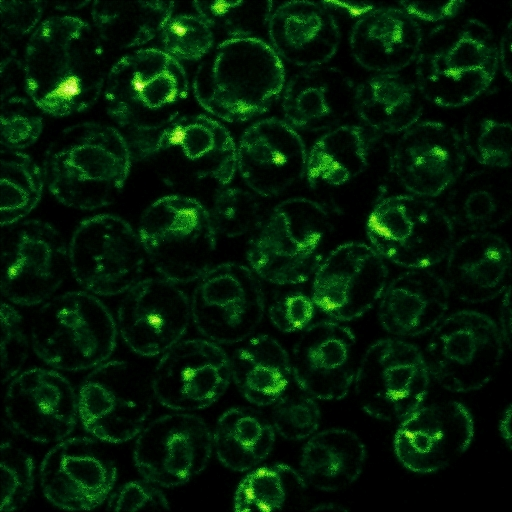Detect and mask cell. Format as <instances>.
<instances>
[{"label":"cell","instance_id":"d4e9b609","mask_svg":"<svg viewBox=\"0 0 512 512\" xmlns=\"http://www.w3.org/2000/svg\"><path fill=\"white\" fill-rule=\"evenodd\" d=\"M306 162L300 135L286 121L274 117L249 126L237 147V169L242 179L263 197H275L300 180Z\"/></svg>","mask_w":512,"mask_h":512},{"label":"cell","instance_id":"7402d4cb","mask_svg":"<svg viewBox=\"0 0 512 512\" xmlns=\"http://www.w3.org/2000/svg\"><path fill=\"white\" fill-rule=\"evenodd\" d=\"M4 411L15 433L39 443L60 442L76 426L77 393L61 373L33 367L10 381Z\"/></svg>","mask_w":512,"mask_h":512},{"label":"cell","instance_id":"44dd1931","mask_svg":"<svg viewBox=\"0 0 512 512\" xmlns=\"http://www.w3.org/2000/svg\"><path fill=\"white\" fill-rule=\"evenodd\" d=\"M388 279L384 258L371 246L348 242L331 251L313 277L315 306L335 321L356 319L380 299Z\"/></svg>","mask_w":512,"mask_h":512},{"label":"cell","instance_id":"11a10c76","mask_svg":"<svg viewBox=\"0 0 512 512\" xmlns=\"http://www.w3.org/2000/svg\"><path fill=\"white\" fill-rule=\"evenodd\" d=\"M498 58L502 65L503 73L510 81L511 79V21L507 25V29L501 38L500 47L498 48Z\"/></svg>","mask_w":512,"mask_h":512},{"label":"cell","instance_id":"836d02e7","mask_svg":"<svg viewBox=\"0 0 512 512\" xmlns=\"http://www.w3.org/2000/svg\"><path fill=\"white\" fill-rule=\"evenodd\" d=\"M418 92L396 73H377L356 87L355 111L379 136L404 132L422 115Z\"/></svg>","mask_w":512,"mask_h":512},{"label":"cell","instance_id":"e575fe53","mask_svg":"<svg viewBox=\"0 0 512 512\" xmlns=\"http://www.w3.org/2000/svg\"><path fill=\"white\" fill-rule=\"evenodd\" d=\"M378 136L356 125L329 130L307 153L305 175L309 185L340 186L360 175L368 165V151Z\"/></svg>","mask_w":512,"mask_h":512},{"label":"cell","instance_id":"f907efd6","mask_svg":"<svg viewBox=\"0 0 512 512\" xmlns=\"http://www.w3.org/2000/svg\"><path fill=\"white\" fill-rule=\"evenodd\" d=\"M109 511L168 510L169 501L158 485L143 478L132 480L113 493L107 499Z\"/></svg>","mask_w":512,"mask_h":512},{"label":"cell","instance_id":"83f0119b","mask_svg":"<svg viewBox=\"0 0 512 512\" xmlns=\"http://www.w3.org/2000/svg\"><path fill=\"white\" fill-rule=\"evenodd\" d=\"M267 32L279 57L305 68L328 62L340 43L336 19L326 6L312 1L281 4L271 13Z\"/></svg>","mask_w":512,"mask_h":512},{"label":"cell","instance_id":"ffe728a7","mask_svg":"<svg viewBox=\"0 0 512 512\" xmlns=\"http://www.w3.org/2000/svg\"><path fill=\"white\" fill-rule=\"evenodd\" d=\"M191 320L186 293L161 277L140 280L126 292L118 306L116 324L134 353L154 357L182 340Z\"/></svg>","mask_w":512,"mask_h":512},{"label":"cell","instance_id":"f546056e","mask_svg":"<svg viewBox=\"0 0 512 512\" xmlns=\"http://www.w3.org/2000/svg\"><path fill=\"white\" fill-rule=\"evenodd\" d=\"M422 41L418 22L396 7H379L364 14L352 27L349 38L357 63L377 73H395L411 64Z\"/></svg>","mask_w":512,"mask_h":512},{"label":"cell","instance_id":"7bdbcfd3","mask_svg":"<svg viewBox=\"0 0 512 512\" xmlns=\"http://www.w3.org/2000/svg\"><path fill=\"white\" fill-rule=\"evenodd\" d=\"M210 216L216 232L229 238L243 236L261 226L259 202L241 188L219 190Z\"/></svg>","mask_w":512,"mask_h":512},{"label":"cell","instance_id":"d6986e66","mask_svg":"<svg viewBox=\"0 0 512 512\" xmlns=\"http://www.w3.org/2000/svg\"><path fill=\"white\" fill-rule=\"evenodd\" d=\"M45 498L65 510H92L112 493L117 477L114 460L94 437H71L57 442L40 465Z\"/></svg>","mask_w":512,"mask_h":512},{"label":"cell","instance_id":"ee69618b","mask_svg":"<svg viewBox=\"0 0 512 512\" xmlns=\"http://www.w3.org/2000/svg\"><path fill=\"white\" fill-rule=\"evenodd\" d=\"M159 38L164 51L179 60L197 61L204 58L214 45L211 27L198 15L171 16Z\"/></svg>","mask_w":512,"mask_h":512},{"label":"cell","instance_id":"4dcf8cb0","mask_svg":"<svg viewBox=\"0 0 512 512\" xmlns=\"http://www.w3.org/2000/svg\"><path fill=\"white\" fill-rule=\"evenodd\" d=\"M450 291L445 280L433 271L412 269L385 287L378 310L379 321L388 333L414 337L435 328L449 306Z\"/></svg>","mask_w":512,"mask_h":512},{"label":"cell","instance_id":"277c9868","mask_svg":"<svg viewBox=\"0 0 512 512\" xmlns=\"http://www.w3.org/2000/svg\"><path fill=\"white\" fill-rule=\"evenodd\" d=\"M498 66V47L486 24L476 19L442 24L422 41L417 89L435 105L461 107L489 88Z\"/></svg>","mask_w":512,"mask_h":512},{"label":"cell","instance_id":"c3c4849f","mask_svg":"<svg viewBox=\"0 0 512 512\" xmlns=\"http://www.w3.org/2000/svg\"><path fill=\"white\" fill-rule=\"evenodd\" d=\"M0 322L2 383L5 384L21 372L29 345L22 316L10 303H1Z\"/></svg>","mask_w":512,"mask_h":512},{"label":"cell","instance_id":"60d3db41","mask_svg":"<svg viewBox=\"0 0 512 512\" xmlns=\"http://www.w3.org/2000/svg\"><path fill=\"white\" fill-rule=\"evenodd\" d=\"M192 5L210 27L231 38L256 37L267 29L271 1H193Z\"/></svg>","mask_w":512,"mask_h":512},{"label":"cell","instance_id":"5bb4252c","mask_svg":"<svg viewBox=\"0 0 512 512\" xmlns=\"http://www.w3.org/2000/svg\"><path fill=\"white\" fill-rule=\"evenodd\" d=\"M1 293L20 306L45 303L62 284L68 247L49 223L29 219L3 227Z\"/></svg>","mask_w":512,"mask_h":512},{"label":"cell","instance_id":"d590c367","mask_svg":"<svg viewBox=\"0 0 512 512\" xmlns=\"http://www.w3.org/2000/svg\"><path fill=\"white\" fill-rule=\"evenodd\" d=\"M275 430L264 415L251 407H233L217 420L213 449L222 465L237 472L249 471L273 449Z\"/></svg>","mask_w":512,"mask_h":512},{"label":"cell","instance_id":"b9f144b4","mask_svg":"<svg viewBox=\"0 0 512 512\" xmlns=\"http://www.w3.org/2000/svg\"><path fill=\"white\" fill-rule=\"evenodd\" d=\"M511 124L486 114H470L464 123L465 151L480 164L504 169L511 164Z\"/></svg>","mask_w":512,"mask_h":512},{"label":"cell","instance_id":"ba28073f","mask_svg":"<svg viewBox=\"0 0 512 512\" xmlns=\"http://www.w3.org/2000/svg\"><path fill=\"white\" fill-rule=\"evenodd\" d=\"M216 233L198 200L176 194L150 204L138 226L146 257L162 278L176 284L197 281L212 267Z\"/></svg>","mask_w":512,"mask_h":512},{"label":"cell","instance_id":"1f68e13d","mask_svg":"<svg viewBox=\"0 0 512 512\" xmlns=\"http://www.w3.org/2000/svg\"><path fill=\"white\" fill-rule=\"evenodd\" d=\"M232 381L243 397L256 406L275 403L293 377L291 359L269 335H257L230 356Z\"/></svg>","mask_w":512,"mask_h":512},{"label":"cell","instance_id":"816d5d0a","mask_svg":"<svg viewBox=\"0 0 512 512\" xmlns=\"http://www.w3.org/2000/svg\"><path fill=\"white\" fill-rule=\"evenodd\" d=\"M46 2L0 1L2 39L20 38L29 33L39 22Z\"/></svg>","mask_w":512,"mask_h":512},{"label":"cell","instance_id":"6f0895ef","mask_svg":"<svg viewBox=\"0 0 512 512\" xmlns=\"http://www.w3.org/2000/svg\"><path fill=\"white\" fill-rule=\"evenodd\" d=\"M499 433L504 442L506 443L507 447L511 449V405L507 406L502 415V418L499 422Z\"/></svg>","mask_w":512,"mask_h":512},{"label":"cell","instance_id":"f5cc1de1","mask_svg":"<svg viewBox=\"0 0 512 512\" xmlns=\"http://www.w3.org/2000/svg\"><path fill=\"white\" fill-rule=\"evenodd\" d=\"M402 9L415 20L439 22L456 17L465 7V1L418 2L400 1Z\"/></svg>","mask_w":512,"mask_h":512},{"label":"cell","instance_id":"2e32d148","mask_svg":"<svg viewBox=\"0 0 512 512\" xmlns=\"http://www.w3.org/2000/svg\"><path fill=\"white\" fill-rule=\"evenodd\" d=\"M132 158L160 159L192 179L226 185L237 170V147L229 131L203 114L178 116L158 131L134 138Z\"/></svg>","mask_w":512,"mask_h":512},{"label":"cell","instance_id":"5b68a950","mask_svg":"<svg viewBox=\"0 0 512 512\" xmlns=\"http://www.w3.org/2000/svg\"><path fill=\"white\" fill-rule=\"evenodd\" d=\"M189 81L180 62L157 48H144L119 59L107 75V114L135 138L158 131L178 117Z\"/></svg>","mask_w":512,"mask_h":512},{"label":"cell","instance_id":"74e56055","mask_svg":"<svg viewBox=\"0 0 512 512\" xmlns=\"http://www.w3.org/2000/svg\"><path fill=\"white\" fill-rule=\"evenodd\" d=\"M174 5L170 1L96 0L91 18L100 39L122 50L154 39L172 16Z\"/></svg>","mask_w":512,"mask_h":512},{"label":"cell","instance_id":"e0dca14e","mask_svg":"<svg viewBox=\"0 0 512 512\" xmlns=\"http://www.w3.org/2000/svg\"><path fill=\"white\" fill-rule=\"evenodd\" d=\"M213 436L199 416L176 412L162 415L137 435L133 459L140 475L161 487L186 484L208 465Z\"/></svg>","mask_w":512,"mask_h":512},{"label":"cell","instance_id":"8fae6325","mask_svg":"<svg viewBox=\"0 0 512 512\" xmlns=\"http://www.w3.org/2000/svg\"><path fill=\"white\" fill-rule=\"evenodd\" d=\"M500 329L487 315L462 310L443 318L426 347L430 375L451 392L467 393L494 377L503 355Z\"/></svg>","mask_w":512,"mask_h":512},{"label":"cell","instance_id":"681fc988","mask_svg":"<svg viewBox=\"0 0 512 512\" xmlns=\"http://www.w3.org/2000/svg\"><path fill=\"white\" fill-rule=\"evenodd\" d=\"M316 306L312 297L290 290L279 294L270 304L268 314L272 324L281 332L291 333L310 325Z\"/></svg>","mask_w":512,"mask_h":512},{"label":"cell","instance_id":"9c48e42d","mask_svg":"<svg viewBox=\"0 0 512 512\" xmlns=\"http://www.w3.org/2000/svg\"><path fill=\"white\" fill-rule=\"evenodd\" d=\"M366 233L378 254L411 269L441 262L454 243V226L448 214L415 195L380 199L368 216Z\"/></svg>","mask_w":512,"mask_h":512},{"label":"cell","instance_id":"db71d44e","mask_svg":"<svg viewBox=\"0 0 512 512\" xmlns=\"http://www.w3.org/2000/svg\"><path fill=\"white\" fill-rule=\"evenodd\" d=\"M324 6L343 11L351 17H360L376 8L375 4L370 2L355 1H323Z\"/></svg>","mask_w":512,"mask_h":512},{"label":"cell","instance_id":"f1b7e54d","mask_svg":"<svg viewBox=\"0 0 512 512\" xmlns=\"http://www.w3.org/2000/svg\"><path fill=\"white\" fill-rule=\"evenodd\" d=\"M446 258L444 280L449 291L462 301H490L509 287L511 252L496 234H469L453 243Z\"/></svg>","mask_w":512,"mask_h":512},{"label":"cell","instance_id":"cb8c5ba5","mask_svg":"<svg viewBox=\"0 0 512 512\" xmlns=\"http://www.w3.org/2000/svg\"><path fill=\"white\" fill-rule=\"evenodd\" d=\"M465 152L462 137L454 128L424 121L403 132L392 153L391 169L413 195L436 197L461 176Z\"/></svg>","mask_w":512,"mask_h":512},{"label":"cell","instance_id":"4fadbf2b","mask_svg":"<svg viewBox=\"0 0 512 512\" xmlns=\"http://www.w3.org/2000/svg\"><path fill=\"white\" fill-rule=\"evenodd\" d=\"M151 384L124 360L93 368L77 391L78 419L101 442L123 443L142 431L152 411Z\"/></svg>","mask_w":512,"mask_h":512},{"label":"cell","instance_id":"30bf717a","mask_svg":"<svg viewBox=\"0 0 512 512\" xmlns=\"http://www.w3.org/2000/svg\"><path fill=\"white\" fill-rule=\"evenodd\" d=\"M145 257L138 232L113 214L81 221L68 246L74 279L87 292L99 296L129 291L140 281Z\"/></svg>","mask_w":512,"mask_h":512},{"label":"cell","instance_id":"9f6ffc18","mask_svg":"<svg viewBox=\"0 0 512 512\" xmlns=\"http://www.w3.org/2000/svg\"><path fill=\"white\" fill-rule=\"evenodd\" d=\"M500 322H501V336L503 342L510 346V338H511V308H510V287H508L504 291V298L501 304V312H500Z\"/></svg>","mask_w":512,"mask_h":512},{"label":"cell","instance_id":"4316f807","mask_svg":"<svg viewBox=\"0 0 512 512\" xmlns=\"http://www.w3.org/2000/svg\"><path fill=\"white\" fill-rule=\"evenodd\" d=\"M356 87L341 70L305 68L285 84L282 110L286 122L304 131L331 130L355 111Z\"/></svg>","mask_w":512,"mask_h":512},{"label":"cell","instance_id":"6da1fadb","mask_svg":"<svg viewBox=\"0 0 512 512\" xmlns=\"http://www.w3.org/2000/svg\"><path fill=\"white\" fill-rule=\"evenodd\" d=\"M101 41L81 18L64 15L43 20L24 53V86L33 104L53 117L92 107L109 72Z\"/></svg>","mask_w":512,"mask_h":512},{"label":"cell","instance_id":"d6a6232c","mask_svg":"<svg viewBox=\"0 0 512 512\" xmlns=\"http://www.w3.org/2000/svg\"><path fill=\"white\" fill-rule=\"evenodd\" d=\"M365 459V446L354 432L325 429L311 435L303 446L300 474L315 489L338 491L357 480Z\"/></svg>","mask_w":512,"mask_h":512},{"label":"cell","instance_id":"52a82bcc","mask_svg":"<svg viewBox=\"0 0 512 512\" xmlns=\"http://www.w3.org/2000/svg\"><path fill=\"white\" fill-rule=\"evenodd\" d=\"M328 211L308 198H290L277 204L247 251L252 270L277 285L307 281L323 261L332 232Z\"/></svg>","mask_w":512,"mask_h":512},{"label":"cell","instance_id":"ac0fdd59","mask_svg":"<svg viewBox=\"0 0 512 512\" xmlns=\"http://www.w3.org/2000/svg\"><path fill=\"white\" fill-rule=\"evenodd\" d=\"M232 381L230 356L208 339L180 340L155 366L151 388L163 406L180 412L205 409Z\"/></svg>","mask_w":512,"mask_h":512},{"label":"cell","instance_id":"8992f818","mask_svg":"<svg viewBox=\"0 0 512 512\" xmlns=\"http://www.w3.org/2000/svg\"><path fill=\"white\" fill-rule=\"evenodd\" d=\"M118 328L107 306L87 291L47 300L31 325L32 346L47 365L69 372L93 369L112 355Z\"/></svg>","mask_w":512,"mask_h":512},{"label":"cell","instance_id":"bcb514c9","mask_svg":"<svg viewBox=\"0 0 512 512\" xmlns=\"http://www.w3.org/2000/svg\"><path fill=\"white\" fill-rule=\"evenodd\" d=\"M272 405V426L283 438L293 441L303 440L317 431L320 410L315 398L306 392L287 393L286 391Z\"/></svg>","mask_w":512,"mask_h":512},{"label":"cell","instance_id":"3957f363","mask_svg":"<svg viewBox=\"0 0 512 512\" xmlns=\"http://www.w3.org/2000/svg\"><path fill=\"white\" fill-rule=\"evenodd\" d=\"M193 93L202 108L230 123L264 114L285 87V70L273 48L258 37L229 38L198 65Z\"/></svg>","mask_w":512,"mask_h":512},{"label":"cell","instance_id":"8d00e7d4","mask_svg":"<svg viewBox=\"0 0 512 512\" xmlns=\"http://www.w3.org/2000/svg\"><path fill=\"white\" fill-rule=\"evenodd\" d=\"M448 216L459 226L483 232L506 222L511 215L510 179L482 170L467 175L447 198Z\"/></svg>","mask_w":512,"mask_h":512},{"label":"cell","instance_id":"603a6c76","mask_svg":"<svg viewBox=\"0 0 512 512\" xmlns=\"http://www.w3.org/2000/svg\"><path fill=\"white\" fill-rule=\"evenodd\" d=\"M473 435V418L463 404L435 402L421 405L401 421L394 437V450L410 471L433 473L460 457Z\"/></svg>","mask_w":512,"mask_h":512},{"label":"cell","instance_id":"9a60e30c","mask_svg":"<svg viewBox=\"0 0 512 512\" xmlns=\"http://www.w3.org/2000/svg\"><path fill=\"white\" fill-rule=\"evenodd\" d=\"M197 281L190 305L198 332L217 344L247 340L265 312L264 292L255 272L227 262L212 266Z\"/></svg>","mask_w":512,"mask_h":512},{"label":"cell","instance_id":"7dc6e473","mask_svg":"<svg viewBox=\"0 0 512 512\" xmlns=\"http://www.w3.org/2000/svg\"><path fill=\"white\" fill-rule=\"evenodd\" d=\"M23 100L12 98L2 104L0 142L3 148L25 149L33 145L43 130L42 118Z\"/></svg>","mask_w":512,"mask_h":512},{"label":"cell","instance_id":"680465c9","mask_svg":"<svg viewBox=\"0 0 512 512\" xmlns=\"http://www.w3.org/2000/svg\"><path fill=\"white\" fill-rule=\"evenodd\" d=\"M345 510L344 508H341L339 506H334L333 504H323V506H318L313 508V510Z\"/></svg>","mask_w":512,"mask_h":512},{"label":"cell","instance_id":"f35d334b","mask_svg":"<svg viewBox=\"0 0 512 512\" xmlns=\"http://www.w3.org/2000/svg\"><path fill=\"white\" fill-rule=\"evenodd\" d=\"M306 488L302 475L286 464L255 467L238 484L234 509L238 512L281 510L292 504Z\"/></svg>","mask_w":512,"mask_h":512},{"label":"cell","instance_id":"f6af8a7d","mask_svg":"<svg viewBox=\"0 0 512 512\" xmlns=\"http://www.w3.org/2000/svg\"><path fill=\"white\" fill-rule=\"evenodd\" d=\"M0 510L14 511L29 499L34 485V461L30 454L4 441L1 445Z\"/></svg>","mask_w":512,"mask_h":512},{"label":"cell","instance_id":"7c38bea8","mask_svg":"<svg viewBox=\"0 0 512 512\" xmlns=\"http://www.w3.org/2000/svg\"><path fill=\"white\" fill-rule=\"evenodd\" d=\"M430 372L424 354L405 340L386 338L364 353L353 380L362 409L386 422H401L427 396Z\"/></svg>","mask_w":512,"mask_h":512},{"label":"cell","instance_id":"484cf974","mask_svg":"<svg viewBox=\"0 0 512 512\" xmlns=\"http://www.w3.org/2000/svg\"><path fill=\"white\" fill-rule=\"evenodd\" d=\"M355 336L335 320L310 324L296 340L291 359L298 387L320 400L345 397L355 376Z\"/></svg>","mask_w":512,"mask_h":512},{"label":"cell","instance_id":"7a4b0ae2","mask_svg":"<svg viewBox=\"0 0 512 512\" xmlns=\"http://www.w3.org/2000/svg\"><path fill=\"white\" fill-rule=\"evenodd\" d=\"M132 153L114 127L82 122L66 127L47 147L43 177L64 206L96 210L112 204L128 178Z\"/></svg>","mask_w":512,"mask_h":512},{"label":"cell","instance_id":"ab89813d","mask_svg":"<svg viewBox=\"0 0 512 512\" xmlns=\"http://www.w3.org/2000/svg\"><path fill=\"white\" fill-rule=\"evenodd\" d=\"M1 202L2 228L22 221L39 203L44 177L36 162L19 150L1 149Z\"/></svg>","mask_w":512,"mask_h":512}]
</instances>
